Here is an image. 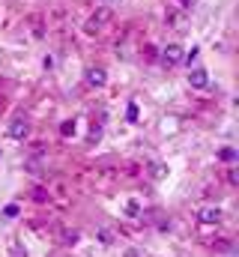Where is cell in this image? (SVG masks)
<instances>
[{
	"label": "cell",
	"mask_w": 239,
	"mask_h": 257,
	"mask_svg": "<svg viewBox=\"0 0 239 257\" xmlns=\"http://www.w3.org/2000/svg\"><path fill=\"white\" fill-rule=\"evenodd\" d=\"M111 15H114V12H111L108 6H102L99 12H93V15H90V21H87V27H84V30H87L90 36H96V33H99V30L111 21Z\"/></svg>",
	"instance_id": "1"
},
{
	"label": "cell",
	"mask_w": 239,
	"mask_h": 257,
	"mask_svg": "<svg viewBox=\"0 0 239 257\" xmlns=\"http://www.w3.org/2000/svg\"><path fill=\"white\" fill-rule=\"evenodd\" d=\"M84 84L93 87V90H99V87L108 84V72H105L102 66H87V72H84Z\"/></svg>",
	"instance_id": "2"
},
{
	"label": "cell",
	"mask_w": 239,
	"mask_h": 257,
	"mask_svg": "<svg viewBox=\"0 0 239 257\" xmlns=\"http://www.w3.org/2000/svg\"><path fill=\"white\" fill-rule=\"evenodd\" d=\"M221 218H224V212H221L218 206H212V203H206V206H200V209H197V221H200V224H206V227L221 224Z\"/></svg>",
	"instance_id": "3"
},
{
	"label": "cell",
	"mask_w": 239,
	"mask_h": 257,
	"mask_svg": "<svg viewBox=\"0 0 239 257\" xmlns=\"http://www.w3.org/2000/svg\"><path fill=\"white\" fill-rule=\"evenodd\" d=\"M182 57H185V48L177 45V42L165 45V51H162V63H165V66H179V63H182Z\"/></svg>",
	"instance_id": "4"
},
{
	"label": "cell",
	"mask_w": 239,
	"mask_h": 257,
	"mask_svg": "<svg viewBox=\"0 0 239 257\" xmlns=\"http://www.w3.org/2000/svg\"><path fill=\"white\" fill-rule=\"evenodd\" d=\"M6 135H9L12 141H24V138L30 135V123L18 117V120H12V123H9V128H6Z\"/></svg>",
	"instance_id": "5"
},
{
	"label": "cell",
	"mask_w": 239,
	"mask_h": 257,
	"mask_svg": "<svg viewBox=\"0 0 239 257\" xmlns=\"http://www.w3.org/2000/svg\"><path fill=\"white\" fill-rule=\"evenodd\" d=\"M188 84H191L194 90H206V87H209V72H206V69H191V72H188Z\"/></svg>",
	"instance_id": "6"
},
{
	"label": "cell",
	"mask_w": 239,
	"mask_h": 257,
	"mask_svg": "<svg viewBox=\"0 0 239 257\" xmlns=\"http://www.w3.org/2000/svg\"><path fill=\"white\" fill-rule=\"evenodd\" d=\"M224 165H236L239 162V153H236V147H218V153H215Z\"/></svg>",
	"instance_id": "7"
},
{
	"label": "cell",
	"mask_w": 239,
	"mask_h": 257,
	"mask_svg": "<svg viewBox=\"0 0 239 257\" xmlns=\"http://www.w3.org/2000/svg\"><path fill=\"white\" fill-rule=\"evenodd\" d=\"M150 177H153V180H165V177H168V165H162V162H150Z\"/></svg>",
	"instance_id": "8"
},
{
	"label": "cell",
	"mask_w": 239,
	"mask_h": 257,
	"mask_svg": "<svg viewBox=\"0 0 239 257\" xmlns=\"http://www.w3.org/2000/svg\"><path fill=\"white\" fill-rule=\"evenodd\" d=\"M75 126H78L75 120H63V123H60V135H63V138H72V135H75Z\"/></svg>",
	"instance_id": "9"
},
{
	"label": "cell",
	"mask_w": 239,
	"mask_h": 257,
	"mask_svg": "<svg viewBox=\"0 0 239 257\" xmlns=\"http://www.w3.org/2000/svg\"><path fill=\"white\" fill-rule=\"evenodd\" d=\"M78 236H81L78 230H63V242H66V245H75V242H78Z\"/></svg>",
	"instance_id": "10"
},
{
	"label": "cell",
	"mask_w": 239,
	"mask_h": 257,
	"mask_svg": "<svg viewBox=\"0 0 239 257\" xmlns=\"http://www.w3.org/2000/svg\"><path fill=\"white\" fill-rule=\"evenodd\" d=\"M102 141V126H93V132L87 135V144H99Z\"/></svg>",
	"instance_id": "11"
},
{
	"label": "cell",
	"mask_w": 239,
	"mask_h": 257,
	"mask_svg": "<svg viewBox=\"0 0 239 257\" xmlns=\"http://www.w3.org/2000/svg\"><path fill=\"white\" fill-rule=\"evenodd\" d=\"M138 212H141V203L129 200V203H126V215H138Z\"/></svg>",
	"instance_id": "12"
},
{
	"label": "cell",
	"mask_w": 239,
	"mask_h": 257,
	"mask_svg": "<svg viewBox=\"0 0 239 257\" xmlns=\"http://www.w3.org/2000/svg\"><path fill=\"white\" fill-rule=\"evenodd\" d=\"M33 200H36V203H45V200H48L45 189H33Z\"/></svg>",
	"instance_id": "13"
},
{
	"label": "cell",
	"mask_w": 239,
	"mask_h": 257,
	"mask_svg": "<svg viewBox=\"0 0 239 257\" xmlns=\"http://www.w3.org/2000/svg\"><path fill=\"white\" fill-rule=\"evenodd\" d=\"M3 212H6V215H9V218H15V215H18V206H15V203H9V206H6V209H3Z\"/></svg>",
	"instance_id": "14"
},
{
	"label": "cell",
	"mask_w": 239,
	"mask_h": 257,
	"mask_svg": "<svg viewBox=\"0 0 239 257\" xmlns=\"http://www.w3.org/2000/svg\"><path fill=\"white\" fill-rule=\"evenodd\" d=\"M227 180H230V186H236V183H239V174H236V171H230V174H227Z\"/></svg>",
	"instance_id": "15"
},
{
	"label": "cell",
	"mask_w": 239,
	"mask_h": 257,
	"mask_svg": "<svg viewBox=\"0 0 239 257\" xmlns=\"http://www.w3.org/2000/svg\"><path fill=\"white\" fill-rule=\"evenodd\" d=\"M123 257H141V251H138V248H129V251H126Z\"/></svg>",
	"instance_id": "16"
},
{
	"label": "cell",
	"mask_w": 239,
	"mask_h": 257,
	"mask_svg": "<svg viewBox=\"0 0 239 257\" xmlns=\"http://www.w3.org/2000/svg\"><path fill=\"white\" fill-rule=\"evenodd\" d=\"M105 3H114V0H105Z\"/></svg>",
	"instance_id": "17"
}]
</instances>
